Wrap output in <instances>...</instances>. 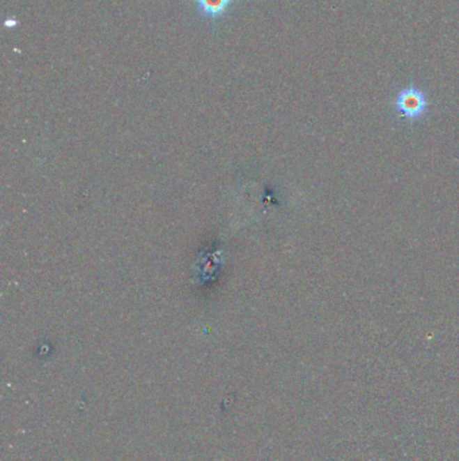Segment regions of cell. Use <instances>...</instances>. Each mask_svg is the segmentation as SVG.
<instances>
[{"label":"cell","instance_id":"cell-1","mask_svg":"<svg viewBox=\"0 0 459 461\" xmlns=\"http://www.w3.org/2000/svg\"><path fill=\"white\" fill-rule=\"evenodd\" d=\"M395 107L401 118L407 121H418L427 112L428 99L420 88L410 85L403 88L398 93Z\"/></svg>","mask_w":459,"mask_h":461},{"label":"cell","instance_id":"cell-2","mask_svg":"<svg viewBox=\"0 0 459 461\" xmlns=\"http://www.w3.org/2000/svg\"><path fill=\"white\" fill-rule=\"evenodd\" d=\"M235 0H196L197 11L203 20L212 23L220 22L226 18Z\"/></svg>","mask_w":459,"mask_h":461}]
</instances>
